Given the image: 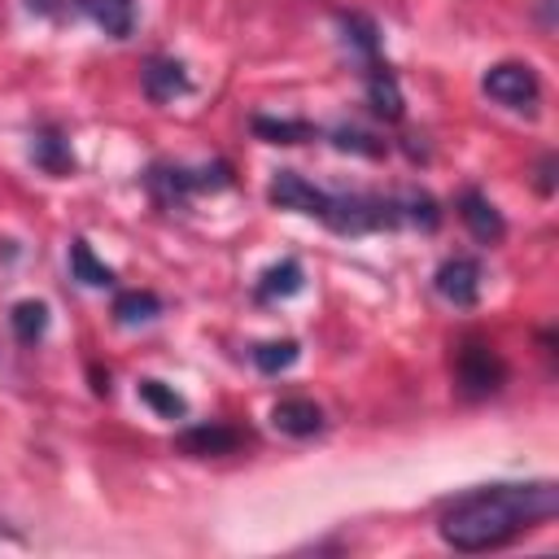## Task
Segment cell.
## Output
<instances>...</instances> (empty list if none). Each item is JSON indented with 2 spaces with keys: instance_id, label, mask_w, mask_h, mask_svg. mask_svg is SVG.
Masks as SVG:
<instances>
[{
  "instance_id": "cell-14",
  "label": "cell",
  "mask_w": 559,
  "mask_h": 559,
  "mask_svg": "<svg viewBox=\"0 0 559 559\" xmlns=\"http://www.w3.org/2000/svg\"><path fill=\"white\" fill-rule=\"evenodd\" d=\"M83 4H87L92 22L105 35H114V39H127L131 35V26H135V0H83Z\"/></svg>"
},
{
  "instance_id": "cell-2",
  "label": "cell",
  "mask_w": 559,
  "mask_h": 559,
  "mask_svg": "<svg viewBox=\"0 0 559 559\" xmlns=\"http://www.w3.org/2000/svg\"><path fill=\"white\" fill-rule=\"evenodd\" d=\"M454 380H459V393H463V397H489V393L502 389L507 362L498 358L493 345H485V341H463L459 354H454Z\"/></svg>"
},
{
  "instance_id": "cell-7",
  "label": "cell",
  "mask_w": 559,
  "mask_h": 559,
  "mask_svg": "<svg viewBox=\"0 0 559 559\" xmlns=\"http://www.w3.org/2000/svg\"><path fill=\"white\" fill-rule=\"evenodd\" d=\"M240 432L231 428V424H192V428H183L179 437H175V445L183 450V454H192V459H214V454H231V450H240Z\"/></svg>"
},
{
  "instance_id": "cell-1",
  "label": "cell",
  "mask_w": 559,
  "mask_h": 559,
  "mask_svg": "<svg viewBox=\"0 0 559 559\" xmlns=\"http://www.w3.org/2000/svg\"><path fill=\"white\" fill-rule=\"evenodd\" d=\"M559 511V489L555 480H528V485H485L476 493L454 498L441 511V542L476 555V550H498L511 537L528 533L533 524L550 520Z\"/></svg>"
},
{
  "instance_id": "cell-13",
  "label": "cell",
  "mask_w": 559,
  "mask_h": 559,
  "mask_svg": "<svg viewBox=\"0 0 559 559\" xmlns=\"http://www.w3.org/2000/svg\"><path fill=\"white\" fill-rule=\"evenodd\" d=\"M148 192L162 201V205H183L192 192H197V175L188 166H153L148 170Z\"/></svg>"
},
{
  "instance_id": "cell-16",
  "label": "cell",
  "mask_w": 559,
  "mask_h": 559,
  "mask_svg": "<svg viewBox=\"0 0 559 559\" xmlns=\"http://www.w3.org/2000/svg\"><path fill=\"white\" fill-rule=\"evenodd\" d=\"M253 135L266 140V144H306V140H314V127L301 122V118H266V114H258L253 118Z\"/></svg>"
},
{
  "instance_id": "cell-18",
  "label": "cell",
  "mask_w": 559,
  "mask_h": 559,
  "mask_svg": "<svg viewBox=\"0 0 559 559\" xmlns=\"http://www.w3.org/2000/svg\"><path fill=\"white\" fill-rule=\"evenodd\" d=\"M70 275H74L79 284H87V288H109V284H114V271L92 253L87 240H74V245H70Z\"/></svg>"
},
{
  "instance_id": "cell-4",
  "label": "cell",
  "mask_w": 559,
  "mask_h": 559,
  "mask_svg": "<svg viewBox=\"0 0 559 559\" xmlns=\"http://www.w3.org/2000/svg\"><path fill=\"white\" fill-rule=\"evenodd\" d=\"M266 197H271V205H280V210H297V214H310V218H328V210H332V192L314 188V183L301 179L297 170H275Z\"/></svg>"
},
{
  "instance_id": "cell-24",
  "label": "cell",
  "mask_w": 559,
  "mask_h": 559,
  "mask_svg": "<svg viewBox=\"0 0 559 559\" xmlns=\"http://www.w3.org/2000/svg\"><path fill=\"white\" fill-rule=\"evenodd\" d=\"M537 188H542L546 197L555 192V157H546V162H542V179H537Z\"/></svg>"
},
{
  "instance_id": "cell-19",
  "label": "cell",
  "mask_w": 559,
  "mask_h": 559,
  "mask_svg": "<svg viewBox=\"0 0 559 559\" xmlns=\"http://www.w3.org/2000/svg\"><path fill=\"white\" fill-rule=\"evenodd\" d=\"M9 323H13V336H17L22 345H35V341L48 332V306L35 301V297H26V301H17V306L9 310Z\"/></svg>"
},
{
  "instance_id": "cell-10",
  "label": "cell",
  "mask_w": 559,
  "mask_h": 559,
  "mask_svg": "<svg viewBox=\"0 0 559 559\" xmlns=\"http://www.w3.org/2000/svg\"><path fill=\"white\" fill-rule=\"evenodd\" d=\"M31 162L44 170V175H70L74 170V153H70V140L57 131V127H39L31 135Z\"/></svg>"
},
{
  "instance_id": "cell-6",
  "label": "cell",
  "mask_w": 559,
  "mask_h": 559,
  "mask_svg": "<svg viewBox=\"0 0 559 559\" xmlns=\"http://www.w3.org/2000/svg\"><path fill=\"white\" fill-rule=\"evenodd\" d=\"M459 218H463V227H467L480 245H498V240L507 236V218H502L498 205H493L485 192H476V188H467V192L459 197Z\"/></svg>"
},
{
  "instance_id": "cell-12",
  "label": "cell",
  "mask_w": 559,
  "mask_h": 559,
  "mask_svg": "<svg viewBox=\"0 0 559 559\" xmlns=\"http://www.w3.org/2000/svg\"><path fill=\"white\" fill-rule=\"evenodd\" d=\"M367 100H371V109H376L380 118H389V122H397V118L406 114L402 87H397V79H393L389 66H371V74H367Z\"/></svg>"
},
{
  "instance_id": "cell-21",
  "label": "cell",
  "mask_w": 559,
  "mask_h": 559,
  "mask_svg": "<svg viewBox=\"0 0 559 559\" xmlns=\"http://www.w3.org/2000/svg\"><path fill=\"white\" fill-rule=\"evenodd\" d=\"M393 201H397V223H411V227H424V231H432L441 223V210L428 192H406V197H393Z\"/></svg>"
},
{
  "instance_id": "cell-5",
  "label": "cell",
  "mask_w": 559,
  "mask_h": 559,
  "mask_svg": "<svg viewBox=\"0 0 559 559\" xmlns=\"http://www.w3.org/2000/svg\"><path fill=\"white\" fill-rule=\"evenodd\" d=\"M437 297H445L450 306H476L480 301V262L476 258H445L432 275Z\"/></svg>"
},
{
  "instance_id": "cell-11",
  "label": "cell",
  "mask_w": 559,
  "mask_h": 559,
  "mask_svg": "<svg viewBox=\"0 0 559 559\" xmlns=\"http://www.w3.org/2000/svg\"><path fill=\"white\" fill-rule=\"evenodd\" d=\"M301 284H306L301 262H297V258H280V262H271V266L258 275L253 297H258V301H284V297H297Z\"/></svg>"
},
{
  "instance_id": "cell-22",
  "label": "cell",
  "mask_w": 559,
  "mask_h": 559,
  "mask_svg": "<svg viewBox=\"0 0 559 559\" xmlns=\"http://www.w3.org/2000/svg\"><path fill=\"white\" fill-rule=\"evenodd\" d=\"M341 26H345V39H349L362 57H376V48H380V31H376L371 17H362V13H341Z\"/></svg>"
},
{
  "instance_id": "cell-9",
  "label": "cell",
  "mask_w": 559,
  "mask_h": 559,
  "mask_svg": "<svg viewBox=\"0 0 559 559\" xmlns=\"http://www.w3.org/2000/svg\"><path fill=\"white\" fill-rule=\"evenodd\" d=\"M271 424L284 432V437H314L323 428V411L310 402V397H280L271 406Z\"/></svg>"
},
{
  "instance_id": "cell-3",
  "label": "cell",
  "mask_w": 559,
  "mask_h": 559,
  "mask_svg": "<svg viewBox=\"0 0 559 559\" xmlns=\"http://www.w3.org/2000/svg\"><path fill=\"white\" fill-rule=\"evenodd\" d=\"M485 96L507 105V109H533L542 96L537 70L528 61H498L485 70Z\"/></svg>"
},
{
  "instance_id": "cell-17",
  "label": "cell",
  "mask_w": 559,
  "mask_h": 559,
  "mask_svg": "<svg viewBox=\"0 0 559 559\" xmlns=\"http://www.w3.org/2000/svg\"><path fill=\"white\" fill-rule=\"evenodd\" d=\"M135 393H140V402H144L153 415H162V419H183V415H188L183 393H175L170 384H162V380H153V376H144V380L135 384Z\"/></svg>"
},
{
  "instance_id": "cell-15",
  "label": "cell",
  "mask_w": 559,
  "mask_h": 559,
  "mask_svg": "<svg viewBox=\"0 0 559 559\" xmlns=\"http://www.w3.org/2000/svg\"><path fill=\"white\" fill-rule=\"evenodd\" d=\"M157 314H162V297L148 293V288H127V293L114 297V319H118L122 328L148 323V319H157Z\"/></svg>"
},
{
  "instance_id": "cell-8",
  "label": "cell",
  "mask_w": 559,
  "mask_h": 559,
  "mask_svg": "<svg viewBox=\"0 0 559 559\" xmlns=\"http://www.w3.org/2000/svg\"><path fill=\"white\" fill-rule=\"evenodd\" d=\"M140 83H144V96L157 100V105H166V100L192 92V79H188V70H183V61H175V57H153V61L144 66Z\"/></svg>"
},
{
  "instance_id": "cell-20",
  "label": "cell",
  "mask_w": 559,
  "mask_h": 559,
  "mask_svg": "<svg viewBox=\"0 0 559 559\" xmlns=\"http://www.w3.org/2000/svg\"><path fill=\"white\" fill-rule=\"evenodd\" d=\"M301 358V345L297 341H262V345H253V367L262 371V376H280V371H288L293 362Z\"/></svg>"
},
{
  "instance_id": "cell-23",
  "label": "cell",
  "mask_w": 559,
  "mask_h": 559,
  "mask_svg": "<svg viewBox=\"0 0 559 559\" xmlns=\"http://www.w3.org/2000/svg\"><path fill=\"white\" fill-rule=\"evenodd\" d=\"M332 144L336 148H349V153H367V157H380L384 153V144H376L367 131H358V127H336L332 131Z\"/></svg>"
}]
</instances>
